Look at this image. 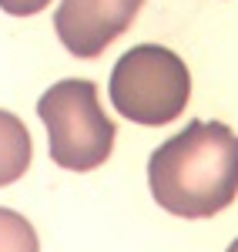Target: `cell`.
Segmentation results:
<instances>
[{
  "label": "cell",
  "instance_id": "cell-1",
  "mask_svg": "<svg viewBox=\"0 0 238 252\" xmlns=\"http://www.w3.org/2000/svg\"><path fill=\"white\" fill-rule=\"evenodd\" d=\"M148 185L171 215H218L238 195V135L225 121H188L148 158Z\"/></svg>",
  "mask_w": 238,
  "mask_h": 252
},
{
  "label": "cell",
  "instance_id": "cell-2",
  "mask_svg": "<svg viewBox=\"0 0 238 252\" xmlns=\"http://www.w3.org/2000/svg\"><path fill=\"white\" fill-rule=\"evenodd\" d=\"M107 94L121 115L144 128H161L178 121L191 97L188 64L161 44H138L118 58Z\"/></svg>",
  "mask_w": 238,
  "mask_h": 252
},
{
  "label": "cell",
  "instance_id": "cell-3",
  "mask_svg": "<svg viewBox=\"0 0 238 252\" xmlns=\"http://www.w3.org/2000/svg\"><path fill=\"white\" fill-rule=\"evenodd\" d=\"M37 115L51 138V158L67 172H94L114 152L118 128L104 115L94 81L67 78L51 84L37 101Z\"/></svg>",
  "mask_w": 238,
  "mask_h": 252
},
{
  "label": "cell",
  "instance_id": "cell-4",
  "mask_svg": "<svg viewBox=\"0 0 238 252\" xmlns=\"http://www.w3.org/2000/svg\"><path fill=\"white\" fill-rule=\"evenodd\" d=\"M144 0H60L54 31L74 58H101L138 17Z\"/></svg>",
  "mask_w": 238,
  "mask_h": 252
},
{
  "label": "cell",
  "instance_id": "cell-5",
  "mask_svg": "<svg viewBox=\"0 0 238 252\" xmlns=\"http://www.w3.org/2000/svg\"><path fill=\"white\" fill-rule=\"evenodd\" d=\"M30 155H34V145H30L27 125L0 108V189L17 182L30 168Z\"/></svg>",
  "mask_w": 238,
  "mask_h": 252
},
{
  "label": "cell",
  "instance_id": "cell-6",
  "mask_svg": "<svg viewBox=\"0 0 238 252\" xmlns=\"http://www.w3.org/2000/svg\"><path fill=\"white\" fill-rule=\"evenodd\" d=\"M0 252H40L34 225L14 209H0Z\"/></svg>",
  "mask_w": 238,
  "mask_h": 252
},
{
  "label": "cell",
  "instance_id": "cell-7",
  "mask_svg": "<svg viewBox=\"0 0 238 252\" xmlns=\"http://www.w3.org/2000/svg\"><path fill=\"white\" fill-rule=\"evenodd\" d=\"M51 0H0V10L10 17H34L47 7Z\"/></svg>",
  "mask_w": 238,
  "mask_h": 252
},
{
  "label": "cell",
  "instance_id": "cell-8",
  "mask_svg": "<svg viewBox=\"0 0 238 252\" xmlns=\"http://www.w3.org/2000/svg\"><path fill=\"white\" fill-rule=\"evenodd\" d=\"M225 252H238V239H235V242H232V246H228Z\"/></svg>",
  "mask_w": 238,
  "mask_h": 252
}]
</instances>
